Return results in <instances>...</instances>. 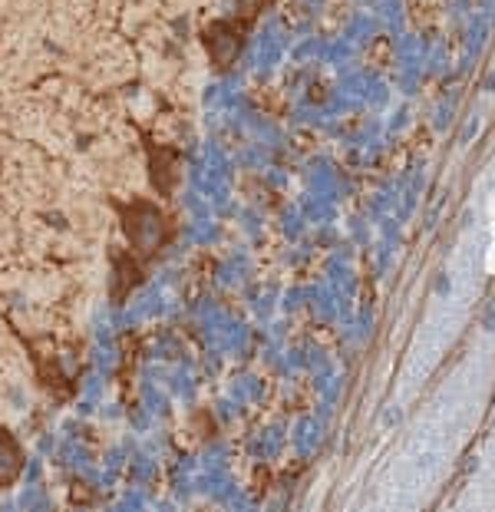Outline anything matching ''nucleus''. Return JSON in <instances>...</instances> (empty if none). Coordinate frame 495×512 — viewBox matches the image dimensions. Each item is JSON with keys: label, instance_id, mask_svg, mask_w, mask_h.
<instances>
[{"label": "nucleus", "instance_id": "nucleus-1", "mask_svg": "<svg viewBox=\"0 0 495 512\" xmlns=\"http://www.w3.org/2000/svg\"><path fill=\"white\" fill-rule=\"evenodd\" d=\"M24 466V453H20L17 440L7 430H0V486H10Z\"/></svg>", "mask_w": 495, "mask_h": 512}]
</instances>
